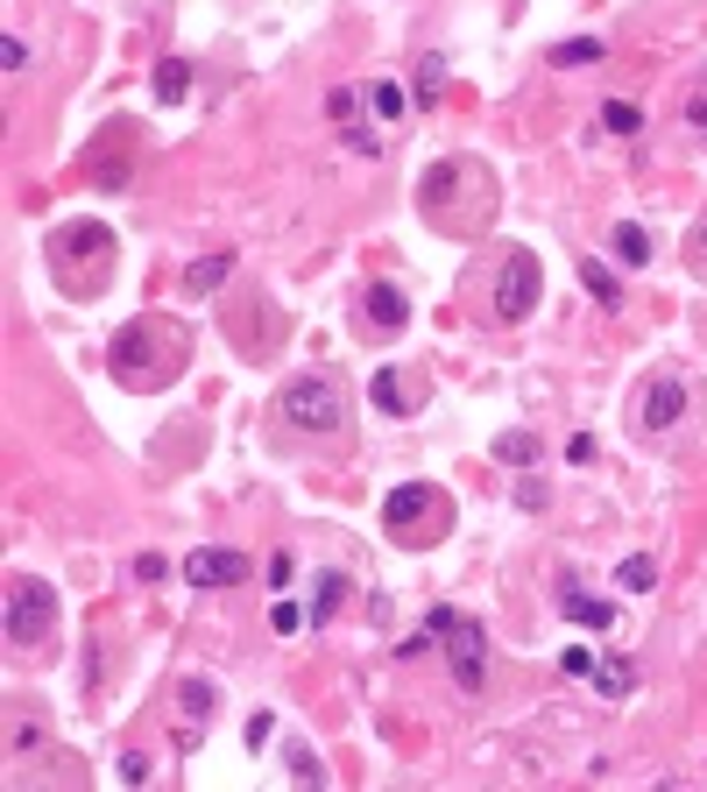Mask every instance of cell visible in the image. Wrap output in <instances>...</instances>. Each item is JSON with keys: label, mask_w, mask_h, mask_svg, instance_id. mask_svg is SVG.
<instances>
[{"label": "cell", "mask_w": 707, "mask_h": 792, "mask_svg": "<svg viewBox=\"0 0 707 792\" xmlns=\"http://www.w3.org/2000/svg\"><path fill=\"white\" fill-rule=\"evenodd\" d=\"M417 213L425 227H439L446 241H474V234L495 227L503 213V177L481 156H439L425 177H417Z\"/></svg>", "instance_id": "6da1fadb"}, {"label": "cell", "mask_w": 707, "mask_h": 792, "mask_svg": "<svg viewBox=\"0 0 707 792\" xmlns=\"http://www.w3.org/2000/svg\"><path fill=\"white\" fill-rule=\"evenodd\" d=\"M107 368H114V382H128V390H142V397L170 390V382L191 368V326L170 319V311H134V319L107 340Z\"/></svg>", "instance_id": "7a4b0ae2"}, {"label": "cell", "mask_w": 707, "mask_h": 792, "mask_svg": "<svg viewBox=\"0 0 707 792\" xmlns=\"http://www.w3.org/2000/svg\"><path fill=\"white\" fill-rule=\"evenodd\" d=\"M43 262H50V276L64 283V297H99L114 283V262H120V241L114 227H99V220H64V227H50V241H43Z\"/></svg>", "instance_id": "3957f363"}, {"label": "cell", "mask_w": 707, "mask_h": 792, "mask_svg": "<svg viewBox=\"0 0 707 792\" xmlns=\"http://www.w3.org/2000/svg\"><path fill=\"white\" fill-rule=\"evenodd\" d=\"M276 425L297 432V439H347V390L340 376H291L276 397Z\"/></svg>", "instance_id": "277c9868"}, {"label": "cell", "mask_w": 707, "mask_h": 792, "mask_svg": "<svg viewBox=\"0 0 707 792\" xmlns=\"http://www.w3.org/2000/svg\"><path fill=\"white\" fill-rule=\"evenodd\" d=\"M382 531L397 537L403 552H432L446 531H453V496L439 482H403L382 496Z\"/></svg>", "instance_id": "5b68a950"}, {"label": "cell", "mask_w": 707, "mask_h": 792, "mask_svg": "<svg viewBox=\"0 0 707 792\" xmlns=\"http://www.w3.org/2000/svg\"><path fill=\"white\" fill-rule=\"evenodd\" d=\"M432 645L446 651V672H453L460 694H488V630L468 608H432Z\"/></svg>", "instance_id": "8992f818"}, {"label": "cell", "mask_w": 707, "mask_h": 792, "mask_svg": "<svg viewBox=\"0 0 707 792\" xmlns=\"http://www.w3.org/2000/svg\"><path fill=\"white\" fill-rule=\"evenodd\" d=\"M8 645L22 651H50L57 645V588L36 574H14L8 580Z\"/></svg>", "instance_id": "52a82bcc"}, {"label": "cell", "mask_w": 707, "mask_h": 792, "mask_svg": "<svg viewBox=\"0 0 707 792\" xmlns=\"http://www.w3.org/2000/svg\"><path fill=\"white\" fill-rule=\"evenodd\" d=\"M686 397H694V382L680 376V368H658V376H644L637 390V411H629V425H637V439H665L672 425L686 417Z\"/></svg>", "instance_id": "ba28073f"}, {"label": "cell", "mask_w": 707, "mask_h": 792, "mask_svg": "<svg viewBox=\"0 0 707 792\" xmlns=\"http://www.w3.org/2000/svg\"><path fill=\"white\" fill-rule=\"evenodd\" d=\"M538 291H545V269H538L531 248H503V269H495V319L523 326L538 311Z\"/></svg>", "instance_id": "9c48e42d"}, {"label": "cell", "mask_w": 707, "mask_h": 792, "mask_svg": "<svg viewBox=\"0 0 707 792\" xmlns=\"http://www.w3.org/2000/svg\"><path fill=\"white\" fill-rule=\"evenodd\" d=\"M128 170H134V134L128 128H107V149H85V177H93L99 191H120L128 185Z\"/></svg>", "instance_id": "30bf717a"}, {"label": "cell", "mask_w": 707, "mask_h": 792, "mask_svg": "<svg viewBox=\"0 0 707 792\" xmlns=\"http://www.w3.org/2000/svg\"><path fill=\"white\" fill-rule=\"evenodd\" d=\"M185 580L191 588H240V580H248V559H240L234 545H199L185 559Z\"/></svg>", "instance_id": "8fae6325"}, {"label": "cell", "mask_w": 707, "mask_h": 792, "mask_svg": "<svg viewBox=\"0 0 707 792\" xmlns=\"http://www.w3.org/2000/svg\"><path fill=\"white\" fill-rule=\"evenodd\" d=\"M368 403L382 417H417V382L403 376V368H375L368 376Z\"/></svg>", "instance_id": "7c38bea8"}, {"label": "cell", "mask_w": 707, "mask_h": 792, "mask_svg": "<svg viewBox=\"0 0 707 792\" xmlns=\"http://www.w3.org/2000/svg\"><path fill=\"white\" fill-rule=\"evenodd\" d=\"M559 608H566V623H580V630H609V623H615V608L594 602L574 574H559Z\"/></svg>", "instance_id": "4fadbf2b"}, {"label": "cell", "mask_w": 707, "mask_h": 792, "mask_svg": "<svg viewBox=\"0 0 707 792\" xmlns=\"http://www.w3.org/2000/svg\"><path fill=\"white\" fill-rule=\"evenodd\" d=\"M361 311H368V326H382V333H397V326L411 319V297H403L397 283H382V276H375L368 291H361Z\"/></svg>", "instance_id": "5bb4252c"}, {"label": "cell", "mask_w": 707, "mask_h": 792, "mask_svg": "<svg viewBox=\"0 0 707 792\" xmlns=\"http://www.w3.org/2000/svg\"><path fill=\"white\" fill-rule=\"evenodd\" d=\"M36 743H50V714L28 708V700H14L8 708V750L22 757V750H36Z\"/></svg>", "instance_id": "9a60e30c"}, {"label": "cell", "mask_w": 707, "mask_h": 792, "mask_svg": "<svg viewBox=\"0 0 707 792\" xmlns=\"http://www.w3.org/2000/svg\"><path fill=\"white\" fill-rule=\"evenodd\" d=\"M227 276H234V256H227V248H220V256H199V262L185 269V297H213Z\"/></svg>", "instance_id": "2e32d148"}, {"label": "cell", "mask_w": 707, "mask_h": 792, "mask_svg": "<svg viewBox=\"0 0 707 792\" xmlns=\"http://www.w3.org/2000/svg\"><path fill=\"white\" fill-rule=\"evenodd\" d=\"M283 765H291V779L305 785V792H326V765H319V750H311L305 736H291V743H283Z\"/></svg>", "instance_id": "e0dca14e"}, {"label": "cell", "mask_w": 707, "mask_h": 792, "mask_svg": "<svg viewBox=\"0 0 707 792\" xmlns=\"http://www.w3.org/2000/svg\"><path fill=\"white\" fill-rule=\"evenodd\" d=\"M361 99H368V114H375V121H403V85L397 79H368V85H361Z\"/></svg>", "instance_id": "ac0fdd59"}, {"label": "cell", "mask_w": 707, "mask_h": 792, "mask_svg": "<svg viewBox=\"0 0 707 792\" xmlns=\"http://www.w3.org/2000/svg\"><path fill=\"white\" fill-rule=\"evenodd\" d=\"M185 93H191V64L185 57H163L156 64V107H177Z\"/></svg>", "instance_id": "d6986e66"}, {"label": "cell", "mask_w": 707, "mask_h": 792, "mask_svg": "<svg viewBox=\"0 0 707 792\" xmlns=\"http://www.w3.org/2000/svg\"><path fill=\"white\" fill-rule=\"evenodd\" d=\"M538 453H545L538 432H503V439H495V460H503V468H538Z\"/></svg>", "instance_id": "ffe728a7"}, {"label": "cell", "mask_w": 707, "mask_h": 792, "mask_svg": "<svg viewBox=\"0 0 707 792\" xmlns=\"http://www.w3.org/2000/svg\"><path fill=\"white\" fill-rule=\"evenodd\" d=\"M615 580H623L629 594H651L658 588V559H651V552H629V559L615 566Z\"/></svg>", "instance_id": "44dd1931"}, {"label": "cell", "mask_w": 707, "mask_h": 792, "mask_svg": "<svg viewBox=\"0 0 707 792\" xmlns=\"http://www.w3.org/2000/svg\"><path fill=\"white\" fill-rule=\"evenodd\" d=\"M580 283H588V297H594V305H609V311H615V305H623V283H615V276H609V269H601L594 256H588V262H580Z\"/></svg>", "instance_id": "7402d4cb"}, {"label": "cell", "mask_w": 707, "mask_h": 792, "mask_svg": "<svg viewBox=\"0 0 707 792\" xmlns=\"http://www.w3.org/2000/svg\"><path fill=\"white\" fill-rule=\"evenodd\" d=\"M615 256H623L629 269H644V262H651V234H644L637 220H623V227H615Z\"/></svg>", "instance_id": "603a6c76"}, {"label": "cell", "mask_w": 707, "mask_h": 792, "mask_svg": "<svg viewBox=\"0 0 707 792\" xmlns=\"http://www.w3.org/2000/svg\"><path fill=\"white\" fill-rule=\"evenodd\" d=\"M594 57H609L594 36H574V43H552V64L559 71H580V64H594Z\"/></svg>", "instance_id": "cb8c5ba5"}, {"label": "cell", "mask_w": 707, "mask_h": 792, "mask_svg": "<svg viewBox=\"0 0 707 792\" xmlns=\"http://www.w3.org/2000/svg\"><path fill=\"white\" fill-rule=\"evenodd\" d=\"M340 602H347V574H326V580H319V594H311V616L326 623V616H333Z\"/></svg>", "instance_id": "d4e9b609"}, {"label": "cell", "mask_w": 707, "mask_h": 792, "mask_svg": "<svg viewBox=\"0 0 707 792\" xmlns=\"http://www.w3.org/2000/svg\"><path fill=\"white\" fill-rule=\"evenodd\" d=\"M177 700H185V714H213V708H220V686L185 679V686H177Z\"/></svg>", "instance_id": "484cf974"}, {"label": "cell", "mask_w": 707, "mask_h": 792, "mask_svg": "<svg viewBox=\"0 0 707 792\" xmlns=\"http://www.w3.org/2000/svg\"><path fill=\"white\" fill-rule=\"evenodd\" d=\"M601 128H609V134H637V128H644V114L629 107V99H609V107H601Z\"/></svg>", "instance_id": "4316f807"}, {"label": "cell", "mask_w": 707, "mask_h": 792, "mask_svg": "<svg viewBox=\"0 0 707 792\" xmlns=\"http://www.w3.org/2000/svg\"><path fill=\"white\" fill-rule=\"evenodd\" d=\"M594 686H601L609 700H623V694H629V665H623V659H601V665H594Z\"/></svg>", "instance_id": "83f0119b"}, {"label": "cell", "mask_w": 707, "mask_h": 792, "mask_svg": "<svg viewBox=\"0 0 707 792\" xmlns=\"http://www.w3.org/2000/svg\"><path fill=\"white\" fill-rule=\"evenodd\" d=\"M439 93H446V71H439V57H425L417 64V107H432Z\"/></svg>", "instance_id": "f1b7e54d"}, {"label": "cell", "mask_w": 707, "mask_h": 792, "mask_svg": "<svg viewBox=\"0 0 707 792\" xmlns=\"http://www.w3.org/2000/svg\"><path fill=\"white\" fill-rule=\"evenodd\" d=\"M134 580H142V588H163V580H170V559H163V552H142V559H134Z\"/></svg>", "instance_id": "f546056e"}, {"label": "cell", "mask_w": 707, "mask_h": 792, "mask_svg": "<svg viewBox=\"0 0 707 792\" xmlns=\"http://www.w3.org/2000/svg\"><path fill=\"white\" fill-rule=\"evenodd\" d=\"M686 262H694V276H707V213H700V227L686 234Z\"/></svg>", "instance_id": "4dcf8cb0"}, {"label": "cell", "mask_w": 707, "mask_h": 792, "mask_svg": "<svg viewBox=\"0 0 707 792\" xmlns=\"http://www.w3.org/2000/svg\"><path fill=\"white\" fill-rule=\"evenodd\" d=\"M269 630H276V637H297V630H305V616H297L291 602H276V616H269Z\"/></svg>", "instance_id": "1f68e13d"}, {"label": "cell", "mask_w": 707, "mask_h": 792, "mask_svg": "<svg viewBox=\"0 0 707 792\" xmlns=\"http://www.w3.org/2000/svg\"><path fill=\"white\" fill-rule=\"evenodd\" d=\"M291 574H297V559H291V552H276V559H269V588H291Z\"/></svg>", "instance_id": "d6a6232c"}, {"label": "cell", "mask_w": 707, "mask_h": 792, "mask_svg": "<svg viewBox=\"0 0 707 792\" xmlns=\"http://www.w3.org/2000/svg\"><path fill=\"white\" fill-rule=\"evenodd\" d=\"M269 736H276V722H269V714H255V722H248V750H269Z\"/></svg>", "instance_id": "836d02e7"}, {"label": "cell", "mask_w": 707, "mask_h": 792, "mask_svg": "<svg viewBox=\"0 0 707 792\" xmlns=\"http://www.w3.org/2000/svg\"><path fill=\"white\" fill-rule=\"evenodd\" d=\"M120 779L142 785V779H149V757H142V750H128V757H120Z\"/></svg>", "instance_id": "e575fe53"}, {"label": "cell", "mask_w": 707, "mask_h": 792, "mask_svg": "<svg viewBox=\"0 0 707 792\" xmlns=\"http://www.w3.org/2000/svg\"><path fill=\"white\" fill-rule=\"evenodd\" d=\"M0 64H8V71H22V64H28V50H22V36H8V43H0Z\"/></svg>", "instance_id": "d590c367"}, {"label": "cell", "mask_w": 707, "mask_h": 792, "mask_svg": "<svg viewBox=\"0 0 707 792\" xmlns=\"http://www.w3.org/2000/svg\"><path fill=\"white\" fill-rule=\"evenodd\" d=\"M686 121H694V128H707V93L694 99V107H686Z\"/></svg>", "instance_id": "8d00e7d4"}]
</instances>
